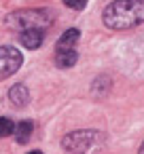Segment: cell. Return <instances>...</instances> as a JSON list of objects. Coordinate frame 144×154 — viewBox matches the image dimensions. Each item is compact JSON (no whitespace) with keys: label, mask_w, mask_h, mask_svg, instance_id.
<instances>
[{"label":"cell","mask_w":144,"mask_h":154,"mask_svg":"<svg viewBox=\"0 0 144 154\" xmlns=\"http://www.w3.org/2000/svg\"><path fill=\"white\" fill-rule=\"evenodd\" d=\"M32 131H34V125H32L30 120H24V122H19V125L15 127V139H17L19 143H26V141L30 139Z\"/></svg>","instance_id":"9c48e42d"},{"label":"cell","mask_w":144,"mask_h":154,"mask_svg":"<svg viewBox=\"0 0 144 154\" xmlns=\"http://www.w3.org/2000/svg\"><path fill=\"white\" fill-rule=\"evenodd\" d=\"M30 154H43V152H38V150H34V152H30Z\"/></svg>","instance_id":"7c38bea8"},{"label":"cell","mask_w":144,"mask_h":154,"mask_svg":"<svg viewBox=\"0 0 144 154\" xmlns=\"http://www.w3.org/2000/svg\"><path fill=\"white\" fill-rule=\"evenodd\" d=\"M21 53L15 47H0V80L13 76L21 68Z\"/></svg>","instance_id":"277c9868"},{"label":"cell","mask_w":144,"mask_h":154,"mask_svg":"<svg viewBox=\"0 0 144 154\" xmlns=\"http://www.w3.org/2000/svg\"><path fill=\"white\" fill-rule=\"evenodd\" d=\"M78 38H81V32H78L76 28L66 30V32L62 34V38L57 40V49H55V51H72V49L76 47Z\"/></svg>","instance_id":"8992f818"},{"label":"cell","mask_w":144,"mask_h":154,"mask_svg":"<svg viewBox=\"0 0 144 154\" xmlns=\"http://www.w3.org/2000/svg\"><path fill=\"white\" fill-rule=\"evenodd\" d=\"M64 5H66V7H70V9H76V11H81V9H85L87 0H64Z\"/></svg>","instance_id":"8fae6325"},{"label":"cell","mask_w":144,"mask_h":154,"mask_svg":"<svg viewBox=\"0 0 144 154\" xmlns=\"http://www.w3.org/2000/svg\"><path fill=\"white\" fill-rule=\"evenodd\" d=\"M53 23V15L47 9H30V11H17L7 19V26L11 30H47Z\"/></svg>","instance_id":"7a4b0ae2"},{"label":"cell","mask_w":144,"mask_h":154,"mask_svg":"<svg viewBox=\"0 0 144 154\" xmlns=\"http://www.w3.org/2000/svg\"><path fill=\"white\" fill-rule=\"evenodd\" d=\"M19 40L26 49H38L45 40V32L43 30H24L19 34Z\"/></svg>","instance_id":"5b68a950"},{"label":"cell","mask_w":144,"mask_h":154,"mask_svg":"<svg viewBox=\"0 0 144 154\" xmlns=\"http://www.w3.org/2000/svg\"><path fill=\"white\" fill-rule=\"evenodd\" d=\"M11 133H15V125L9 118H0V137H9Z\"/></svg>","instance_id":"30bf717a"},{"label":"cell","mask_w":144,"mask_h":154,"mask_svg":"<svg viewBox=\"0 0 144 154\" xmlns=\"http://www.w3.org/2000/svg\"><path fill=\"white\" fill-rule=\"evenodd\" d=\"M9 97H11V103L17 106V108H24L28 101H30V93L24 85H15L11 91H9Z\"/></svg>","instance_id":"52a82bcc"},{"label":"cell","mask_w":144,"mask_h":154,"mask_svg":"<svg viewBox=\"0 0 144 154\" xmlns=\"http://www.w3.org/2000/svg\"><path fill=\"white\" fill-rule=\"evenodd\" d=\"M104 23L110 30H129L144 23V0H114L104 9Z\"/></svg>","instance_id":"6da1fadb"},{"label":"cell","mask_w":144,"mask_h":154,"mask_svg":"<svg viewBox=\"0 0 144 154\" xmlns=\"http://www.w3.org/2000/svg\"><path fill=\"white\" fill-rule=\"evenodd\" d=\"M76 59H78L76 49H72V51H55V63L59 68H72L76 63Z\"/></svg>","instance_id":"ba28073f"},{"label":"cell","mask_w":144,"mask_h":154,"mask_svg":"<svg viewBox=\"0 0 144 154\" xmlns=\"http://www.w3.org/2000/svg\"><path fill=\"white\" fill-rule=\"evenodd\" d=\"M140 154H144V143H142V148H140Z\"/></svg>","instance_id":"4fadbf2b"},{"label":"cell","mask_w":144,"mask_h":154,"mask_svg":"<svg viewBox=\"0 0 144 154\" xmlns=\"http://www.w3.org/2000/svg\"><path fill=\"white\" fill-rule=\"evenodd\" d=\"M98 133L95 131H74L62 139V146L68 154H87L95 148Z\"/></svg>","instance_id":"3957f363"}]
</instances>
